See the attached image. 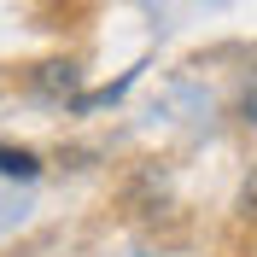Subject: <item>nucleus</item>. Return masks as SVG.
Segmentation results:
<instances>
[{"label":"nucleus","instance_id":"nucleus-2","mask_svg":"<svg viewBox=\"0 0 257 257\" xmlns=\"http://www.w3.org/2000/svg\"><path fill=\"white\" fill-rule=\"evenodd\" d=\"M70 82H76L70 64H47V70H41V88H47V94H70Z\"/></svg>","mask_w":257,"mask_h":257},{"label":"nucleus","instance_id":"nucleus-1","mask_svg":"<svg viewBox=\"0 0 257 257\" xmlns=\"http://www.w3.org/2000/svg\"><path fill=\"white\" fill-rule=\"evenodd\" d=\"M0 176L6 181H35L41 176V158L24 152V146H0Z\"/></svg>","mask_w":257,"mask_h":257},{"label":"nucleus","instance_id":"nucleus-3","mask_svg":"<svg viewBox=\"0 0 257 257\" xmlns=\"http://www.w3.org/2000/svg\"><path fill=\"white\" fill-rule=\"evenodd\" d=\"M240 111H245V117H257V94H245V105H240Z\"/></svg>","mask_w":257,"mask_h":257}]
</instances>
